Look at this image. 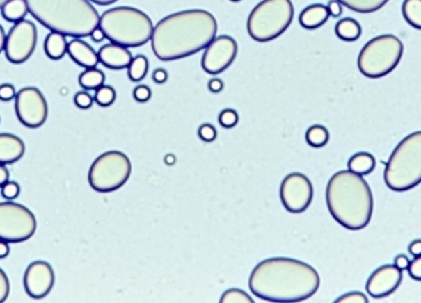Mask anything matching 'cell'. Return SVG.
Instances as JSON below:
<instances>
[{
	"label": "cell",
	"instance_id": "obj_30",
	"mask_svg": "<svg viewBox=\"0 0 421 303\" xmlns=\"http://www.w3.org/2000/svg\"><path fill=\"white\" fill-rule=\"evenodd\" d=\"M221 303H254V300L246 292L239 288L228 290L220 298Z\"/></svg>",
	"mask_w": 421,
	"mask_h": 303
},
{
	"label": "cell",
	"instance_id": "obj_8",
	"mask_svg": "<svg viewBox=\"0 0 421 303\" xmlns=\"http://www.w3.org/2000/svg\"><path fill=\"white\" fill-rule=\"evenodd\" d=\"M404 53L402 40L392 34L368 40L358 54V69L367 79H381L399 66Z\"/></svg>",
	"mask_w": 421,
	"mask_h": 303
},
{
	"label": "cell",
	"instance_id": "obj_12",
	"mask_svg": "<svg viewBox=\"0 0 421 303\" xmlns=\"http://www.w3.org/2000/svg\"><path fill=\"white\" fill-rule=\"evenodd\" d=\"M15 113L29 129H38L48 119L47 99L37 87H24L15 96Z\"/></svg>",
	"mask_w": 421,
	"mask_h": 303
},
{
	"label": "cell",
	"instance_id": "obj_27",
	"mask_svg": "<svg viewBox=\"0 0 421 303\" xmlns=\"http://www.w3.org/2000/svg\"><path fill=\"white\" fill-rule=\"evenodd\" d=\"M402 15L408 24L421 31V0H404Z\"/></svg>",
	"mask_w": 421,
	"mask_h": 303
},
{
	"label": "cell",
	"instance_id": "obj_22",
	"mask_svg": "<svg viewBox=\"0 0 421 303\" xmlns=\"http://www.w3.org/2000/svg\"><path fill=\"white\" fill-rule=\"evenodd\" d=\"M374 166H376V160L368 152H358L348 160V170L362 177L374 172Z\"/></svg>",
	"mask_w": 421,
	"mask_h": 303
},
{
	"label": "cell",
	"instance_id": "obj_35",
	"mask_svg": "<svg viewBox=\"0 0 421 303\" xmlns=\"http://www.w3.org/2000/svg\"><path fill=\"white\" fill-rule=\"evenodd\" d=\"M335 303H368V298L361 292H348L338 297Z\"/></svg>",
	"mask_w": 421,
	"mask_h": 303
},
{
	"label": "cell",
	"instance_id": "obj_51",
	"mask_svg": "<svg viewBox=\"0 0 421 303\" xmlns=\"http://www.w3.org/2000/svg\"><path fill=\"white\" fill-rule=\"evenodd\" d=\"M166 163L168 165H173L175 163V158H174L173 155H168V156H166Z\"/></svg>",
	"mask_w": 421,
	"mask_h": 303
},
{
	"label": "cell",
	"instance_id": "obj_26",
	"mask_svg": "<svg viewBox=\"0 0 421 303\" xmlns=\"http://www.w3.org/2000/svg\"><path fill=\"white\" fill-rule=\"evenodd\" d=\"M79 83L85 91L97 90L105 83V74L100 69L95 68H86L85 72H82L79 77Z\"/></svg>",
	"mask_w": 421,
	"mask_h": 303
},
{
	"label": "cell",
	"instance_id": "obj_11",
	"mask_svg": "<svg viewBox=\"0 0 421 303\" xmlns=\"http://www.w3.org/2000/svg\"><path fill=\"white\" fill-rule=\"evenodd\" d=\"M38 32L37 26L31 20L23 19L15 23L7 34L6 42V57L14 65L27 62L37 47Z\"/></svg>",
	"mask_w": 421,
	"mask_h": 303
},
{
	"label": "cell",
	"instance_id": "obj_36",
	"mask_svg": "<svg viewBox=\"0 0 421 303\" xmlns=\"http://www.w3.org/2000/svg\"><path fill=\"white\" fill-rule=\"evenodd\" d=\"M10 293V284L7 273L0 268V303L6 302Z\"/></svg>",
	"mask_w": 421,
	"mask_h": 303
},
{
	"label": "cell",
	"instance_id": "obj_43",
	"mask_svg": "<svg viewBox=\"0 0 421 303\" xmlns=\"http://www.w3.org/2000/svg\"><path fill=\"white\" fill-rule=\"evenodd\" d=\"M395 267H397L400 270H408V264H410V261H408V258L406 256H404V254H399L397 257L395 258Z\"/></svg>",
	"mask_w": 421,
	"mask_h": 303
},
{
	"label": "cell",
	"instance_id": "obj_25",
	"mask_svg": "<svg viewBox=\"0 0 421 303\" xmlns=\"http://www.w3.org/2000/svg\"><path fill=\"white\" fill-rule=\"evenodd\" d=\"M342 6L357 13H374L386 6L388 0H338Z\"/></svg>",
	"mask_w": 421,
	"mask_h": 303
},
{
	"label": "cell",
	"instance_id": "obj_21",
	"mask_svg": "<svg viewBox=\"0 0 421 303\" xmlns=\"http://www.w3.org/2000/svg\"><path fill=\"white\" fill-rule=\"evenodd\" d=\"M68 42L65 34L58 32H51L45 40V52L48 58L60 60L67 53Z\"/></svg>",
	"mask_w": 421,
	"mask_h": 303
},
{
	"label": "cell",
	"instance_id": "obj_31",
	"mask_svg": "<svg viewBox=\"0 0 421 303\" xmlns=\"http://www.w3.org/2000/svg\"><path fill=\"white\" fill-rule=\"evenodd\" d=\"M115 99H116V92L111 86L104 85L100 88H97L96 93H95V101L101 107H109V106L113 105Z\"/></svg>",
	"mask_w": 421,
	"mask_h": 303
},
{
	"label": "cell",
	"instance_id": "obj_50",
	"mask_svg": "<svg viewBox=\"0 0 421 303\" xmlns=\"http://www.w3.org/2000/svg\"><path fill=\"white\" fill-rule=\"evenodd\" d=\"M90 1H93V3L97 4V6H110V4L116 3L118 0H90Z\"/></svg>",
	"mask_w": 421,
	"mask_h": 303
},
{
	"label": "cell",
	"instance_id": "obj_49",
	"mask_svg": "<svg viewBox=\"0 0 421 303\" xmlns=\"http://www.w3.org/2000/svg\"><path fill=\"white\" fill-rule=\"evenodd\" d=\"M6 42H7V34H6L4 28L0 26V53L4 51V48H6Z\"/></svg>",
	"mask_w": 421,
	"mask_h": 303
},
{
	"label": "cell",
	"instance_id": "obj_4",
	"mask_svg": "<svg viewBox=\"0 0 421 303\" xmlns=\"http://www.w3.org/2000/svg\"><path fill=\"white\" fill-rule=\"evenodd\" d=\"M34 19L51 32L84 38L100 24V15L90 0H26Z\"/></svg>",
	"mask_w": 421,
	"mask_h": 303
},
{
	"label": "cell",
	"instance_id": "obj_41",
	"mask_svg": "<svg viewBox=\"0 0 421 303\" xmlns=\"http://www.w3.org/2000/svg\"><path fill=\"white\" fill-rule=\"evenodd\" d=\"M328 12H329V15H332V17H335V18H338L340 15H341L342 12V4L338 1V0H331L329 3H328Z\"/></svg>",
	"mask_w": 421,
	"mask_h": 303
},
{
	"label": "cell",
	"instance_id": "obj_53",
	"mask_svg": "<svg viewBox=\"0 0 421 303\" xmlns=\"http://www.w3.org/2000/svg\"><path fill=\"white\" fill-rule=\"evenodd\" d=\"M231 1H241V0H231Z\"/></svg>",
	"mask_w": 421,
	"mask_h": 303
},
{
	"label": "cell",
	"instance_id": "obj_3",
	"mask_svg": "<svg viewBox=\"0 0 421 303\" xmlns=\"http://www.w3.org/2000/svg\"><path fill=\"white\" fill-rule=\"evenodd\" d=\"M328 209L335 222L348 231L366 228L374 213V195L362 175L351 170L335 172L327 185Z\"/></svg>",
	"mask_w": 421,
	"mask_h": 303
},
{
	"label": "cell",
	"instance_id": "obj_34",
	"mask_svg": "<svg viewBox=\"0 0 421 303\" xmlns=\"http://www.w3.org/2000/svg\"><path fill=\"white\" fill-rule=\"evenodd\" d=\"M74 105L77 106L81 110H88L93 104H94V99L90 93L86 91H81L74 95Z\"/></svg>",
	"mask_w": 421,
	"mask_h": 303
},
{
	"label": "cell",
	"instance_id": "obj_5",
	"mask_svg": "<svg viewBox=\"0 0 421 303\" xmlns=\"http://www.w3.org/2000/svg\"><path fill=\"white\" fill-rule=\"evenodd\" d=\"M99 26L111 43L127 48L147 44L154 31L150 17L133 7L109 9L101 15Z\"/></svg>",
	"mask_w": 421,
	"mask_h": 303
},
{
	"label": "cell",
	"instance_id": "obj_52",
	"mask_svg": "<svg viewBox=\"0 0 421 303\" xmlns=\"http://www.w3.org/2000/svg\"><path fill=\"white\" fill-rule=\"evenodd\" d=\"M8 0H0V8L3 7L6 3H7Z\"/></svg>",
	"mask_w": 421,
	"mask_h": 303
},
{
	"label": "cell",
	"instance_id": "obj_23",
	"mask_svg": "<svg viewBox=\"0 0 421 303\" xmlns=\"http://www.w3.org/2000/svg\"><path fill=\"white\" fill-rule=\"evenodd\" d=\"M335 34L344 42H354L361 37V24L354 18H344L337 23Z\"/></svg>",
	"mask_w": 421,
	"mask_h": 303
},
{
	"label": "cell",
	"instance_id": "obj_48",
	"mask_svg": "<svg viewBox=\"0 0 421 303\" xmlns=\"http://www.w3.org/2000/svg\"><path fill=\"white\" fill-rule=\"evenodd\" d=\"M10 253V247H9V242L7 240H3L0 239V259L3 258H7Z\"/></svg>",
	"mask_w": 421,
	"mask_h": 303
},
{
	"label": "cell",
	"instance_id": "obj_7",
	"mask_svg": "<svg viewBox=\"0 0 421 303\" xmlns=\"http://www.w3.org/2000/svg\"><path fill=\"white\" fill-rule=\"evenodd\" d=\"M293 18L292 0H262L248 15V32L256 42H270L287 31Z\"/></svg>",
	"mask_w": 421,
	"mask_h": 303
},
{
	"label": "cell",
	"instance_id": "obj_37",
	"mask_svg": "<svg viewBox=\"0 0 421 303\" xmlns=\"http://www.w3.org/2000/svg\"><path fill=\"white\" fill-rule=\"evenodd\" d=\"M198 136L206 142H212L217 138V131H216L214 126L205 124V125L200 126Z\"/></svg>",
	"mask_w": 421,
	"mask_h": 303
},
{
	"label": "cell",
	"instance_id": "obj_20",
	"mask_svg": "<svg viewBox=\"0 0 421 303\" xmlns=\"http://www.w3.org/2000/svg\"><path fill=\"white\" fill-rule=\"evenodd\" d=\"M329 17L331 15H329L327 7H324L323 4H313V6L305 8L301 12L299 23L305 29H317L323 24H326Z\"/></svg>",
	"mask_w": 421,
	"mask_h": 303
},
{
	"label": "cell",
	"instance_id": "obj_19",
	"mask_svg": "<svg viewBox=\"0 0 421 303\" xmlns=\"http://www.w3.org/2000/svg\"><path fill=\"white\" fill-rule=\"evenodd\" d=\"M26 144L13 133H0V164H14L23 158Z\"/></svg>",
	"mask_w": 421,
	"mask_h": 303
},
{
	"label": "cell",
	"instance_id": "obj_18",
	"mask_svg": "<svg viewBox=\"0 0 421 303\" xmlns=\"http://www.w3.org/2000/svg\"><path fill=\"white\" fill-rule=\"evenodd\" d=\"M67 53L76 65L84 68H95L100 63L97 52L80 38H74L68 42Z\"/></svg>",
	"mask_w": 421,
	"mask_h": 303
},
{
	"label": "cell",
	"instance_id": "obj_29",
	"mask_svg": "<svg viewBox=\"0 0 421 303\" xmlns=\"http://www.w3.org/2000/svg\"><path fill=\"white\" fill-rule=\"evenodd\" d=\"M305 140H307L308 145L319 149V147L327 145L328 141H329V131L324 126H312L308 129Z\"/></svg>",
	"mask_w": 421,
	"mask_h": 303
},
{
	"label": "cell",
	"instance_id": "obj_10",
	"mask_svg": "<svg viewBox=\"0 0 421 303\" xmlns=\"http://www.w3.org/2000/svg\"><path fill=\"white\" fill-rule=\"evenodd\" d=\"M35 231L37 219L33 211L14 202L0 203V239L22 243L33 237Z\"/></svg>",
	"mask_w": 421,
	"mask_h": 303
},
{
	"label": "cell",
	"instance_id": "obj_28",
	"mask_svg": "<svg viewBox=\"0 0 421 303\" xmlns=\"http://www.w3.org/2000/svg\"><path fill=\"white\" fill-rule=\"evenodd\" d=\"M148 69H149V60L145 56L139 54L136 56L127 67V76L133 82H141L145 79Z\"/></svg>",
	"mask_w": 421,
	"mask_h": 303
},
{
	"label": "cell",
	"instance_id": "obj_47",
	"mask_svg": "<svg viewBox=\"0 0 421 303\" xmlns=\"http://www.w3.org/2000/svg\"><path fill=\"white\" fill-rule=\"evenodd\" d=\"M9 178H10V174H9L7 166L0 164V188L9 181Z\"/></svg>",
	"mask_w": 421,
	"mask_h": 303
},
{
	"label": "cell",
	"instance_id": "obj_40",
	"mask_svg": "<svg viewBox=\"0 0 421 303\" xmlns=\"http://www.w3.org/2000/svg\"><path fill=\"white\" fill-rule=\"evenodd\" d=\"M15 96H17V91L13 85L4 83L0 86V99L1 101H10V99H15Z\"/></svg>",
	"mask_w": 421,
	"mask_h": 303
},
{
	"label": "cell",
	"instance_id": "obj_45",
	"mask_svg": "<svg viewBox=\"0 0 421 303\" xmlns=\"http://www.w3.org/2000/svg\"><path fill=\"white\" fill-rule=\"evenodd\" d=\"M408 252H410L414 257L421 256V239H416L413 243L410 244V245H408Z\"/></svg>",
	"mask_w": 421,
	"mask_h": 303
},
{
	"label": "cell",
	"instance_id": "obj_2",
	"mask_svg": "<svg viewBox=\"0 0 421 303\" xmlns=\"http://www.w3.org/2000/svg\"><path fill=\"white\" fill-rule=\"evenodd\" d=\"M217 31V20L207 10H182L154 26L152 48L157 58L164 62L182 60L206 49Z\"/></svg>",
	"mask_w": 421,
	"mask_h": 303
},
{
	"label": "cell",
	"instance_id": "obj_33",
	"mask_svg": "<svg viewBox=\"0 0 421 303\" xmlns=\"http://www.w3.org/2000/svg\"><path fill=\"white\" fill-rule=\"evenodd\" d=\"M20 194V186L15 181H7L1 186V195L7 200H14L18 198Z\"/></svg>",
	"mask_w": 421,
	"mask_h": 303
},
{
	"label": "cell",
	"instance_id": "obj_13",
	"mask_svg": "<svg viewBox=\"0 0 421 303\" xmlns=\"http://www.w3.org/2000/svg\"><path fill=\"white\" fill-rule=\"evenodd\" d=\"M280 199L289 213L299 214L307 211L313 200V185L301 172L289 174L280 185Z\"/></svg>",
	"mask_w": 421,
	"mask_h": 303
},
{
	"label": "cell",
	"instance_id": "obj_9",
	"mask_svg": "<svg viewBox=\"0 0 421 303\" xmlns=\"http://www.w3.org/2000/svg\"><path fill=\"white\" fill-rule=\"evenodd\" d=\"M132 163L124 152H107L95 160L88 172V184L99 193H111L127 184Z\"/></svg>",
	"mask_w": 421,
	"mask_h": 303
},
{
	"label": "cell",
	"instance_id": "obj_24",
	"mask_svg": "<svg viewBox=\"0 0 421 303\" xmlns=\"http://www.w3.org/2000/svg\"><path fill=\"white\" fill-rule=\"evenodd\" d=\"M4 19L12 23H18L24 19L29 13L26 0H8L7 3L0 8Z\"/></svg>",
	"mask_w": 421,
	"mask_h": 303
},
{
	"label": "cell",
	"instance_id": "obj_42",
	"mask_svg": "<svg viewBox=\"0 0 421 303\" xmlns=\"http://www.w3.org/2000/svg\"><path fill=\"white\" fill-rule=\"evenodd\" d=\"M168 79V72L163 68H157L153 72V81L158 85L166 83Z\"/></svg>",
	"mask_w": 421,
	"mask_h": 303
},
{
	"label": "cell",
	"instance_id": "obj_44",
	"mask_svg": "<svg viewBox=\"0 0 421 303\" xmlns=\"http://www.w3.org/2000/svg\"><path fill=\"white\" fill-rule=\"evenodd\" d=\"M208 88H209L211 92H221V91L223 90V82H222L220 79H211V81L208 82Z\"/></svg>",
	"mask_w": 421,
	"mask_h": 303
},
{
	"label": "cell",
	"instance_id": "obj_17",
	"mask_svg": "<svg viewBox=\"0 0 421 303\" xmlns=\"http://www.w3.org/2000/svg\"><path fill=\"white\" fill-rule=\"evenodd\" d=\"M101 65L110 68V69H125L133 60V54L127 49V47L116 44V43H109L100 48L97 52Z\"/></svg>",
	"mask_w": 421,
	"mask_h": 303
},
{
	"label": "cell",
	"instance_id": "obj_1",
	"mask_svg": "<svg viewBox=\"0 0 421 303\" xmlns=\"http://www.w3.org/2000/svg\"><path fill=\"white\" fill-rule=\"evenodd\" d=\"M319 286L321 276L315 267L293 258L265 259L248 279L250 290L268 302H303L315 296Z\"/></svg>",
	"mask_w": 421,
	"mask_h": 303
},
{
	"label": "cell",
	"instance_id": "obj_15",
	"mask_svg": "<svg viewBox=\"0 0 421 303\" xmlns=\"http://www.w3.org/2000/svg\"><path fill=\"white\" fill-rule=\"evenodd\" d=\"M56 281L52 265L46 261H34L24 273V290L29 297L40 300L49 295Z\"/></svg>",
	"mask_w": 421,
	"mask_h": 303
},
{
	"label": "cell",
	"instance_id": "obj_16",
	"mask_svg": "<svg viewBox=\"0 0 421 303\" xmlns=\"http://www.w3.org/2000/svg\"><path fill=\"white\" fill-rule=\"evenodd\" d=\"M402 282V270L395 264H386L374 270L368 278L366 290L374 298H383L392 295Z\"/></svg>",
	"mask_w": 421,
	"mask_h": 303
},
{
	"label": "cell",
	"instance_id": "obj_39",
	"mask_svg": "<svg viewBox=\"0 0 421 303\" xmlns=\"http://www.w3.org/2000/svg\"><path fill=\"white\" fill-rule=\"evenodd\" d=\"M133 97L138 102H147L152 97V90L149 87L145 86V85L135 87Z\"/></svg>",
	"mask_w": 421,
	"mask_h": 303
},
{
	"label": "cell",
	"instance_id": "obj_6",
	"mask_svg": "<svg viewBox=\"0 0 421 303\" xmlns=\"http://www.w3.org/2000/svg\"><path fill=\"white\" fill-rule=\"evenodd\" d=\"M391 190L408 191L421 184V131L410 133L396 146L383 174Z\"/></svg>",
	"mask_w": 421,
	"mask_h": 303
},
{
	"label": "cell",
	"instance_id": "obj_46",
	"mask_svg": "<svg viewBox=\"0 0 421 303\" xmlns=\"http://www.w3.org/2000/svg\"><path fill=\"white\" fill-rule=\"evenodd\" d=\"M90 37H91V40L96 42V43H100L102 40L106 38V35L104 33V31L101 29L100 26H97L96 29L93 31V33L90 34Z\"/></svg>",
	"mask_w": 421,
	"mask_h": 303
},
{
	"label": "cell",
	"instance_id": "obj_14",
	"mask_svg": "<svg viewBox=\"0 0 421 303\" xmlns=\"http://www.w3.org/2000/svg\"><path fill=\"white\" fill-rule=\"evenodd\" d=\"M237 42L230 35L216 37L208 44L202 57V68L208 74H219L234 63L237 56Z\"/></svg>",
	"mask_w": 421,
	"mask_h": 303
},
{
	"label": "cell",
	"instance_id": "obj_32",
	"mask_svg": "<svg viewBox=\"0 0 421 303\" xmlns=\"http://www.w3.org/2000/svg\"><path fill=\"white\" fill-rule=\"evenodd\" d=\"M219 121H220V125L222 127L232 129L239 122V113H236L232 108H226L220 113Z\"/></svg>",
	"mask_w": 421,
	"mask_h": 303
},
{
	"label": "cell",
	"instance_id": "obj_38",
	"mask_svg": "<svg viewBox=\"0 0 421 303\" xmlns=\"http://www.w3.org/2000/svg\"><path fill=\"white\" fill-rule=\"evenodd\" d=\"M408 275L414 281L421 282V256L415 257L413 261H410L408 267Z\"/></svg>",
	"mask_w": 421,
	"mask_h": 303
}]
</instances>
